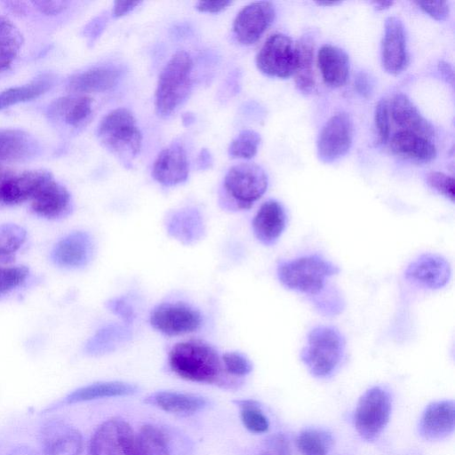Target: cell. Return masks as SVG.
I'll use <instances>...</instances> for the list:
<instances>
[{
    "label": "cell",
    "instance_id": "8d00e7d4",
    "mask_svg": "<svg viewBox=\"0 0 455 455\" xmlns=\"http://www.w3.org/2000/svg\"><path fill=\"white\" fill-rule=\"evenodd\" d=\"M240 408L243 426L251 433L262 434L267 431L268 419L260 405L254 400H238L235 402Z\"/></svg>",
    "mask_w": 455,
    "mask_h": 455
},
{
    "label": "cell",
    "instance_id": "6f0895ef",
    "mask_svg": "<svg viewBox=\"0 0 455 455\" xmlns=\"http://www.w3.org/2000/svg\"><path fill=\"white\" fill-rule=\"evenodd\" d=\"M14 172L4 165L0 164V185Z\"/></svg>",
    "mask_w": 455,
    "mask_h": 455
},
{
    "label": "cell",
    "instance_id": "7402d4cb",
    "mask_svg": "<svg viewBox=\"0 0 455 455\" xmlns=\"http://www.w3.org/2000/svg\"><path fill=\"white\" fill-rule=\"evenodd\" d=\"M389 112L402 131L411 132L431 140L435 136L433 125L421 115L407 95L399 92L394 95Z\"/></svg>",
    "mask_w": 455,
    "mask_h": 455
},
{
    "label": "cell",
    "instance_id": "7a4b0ae2",
    "mask_svg": "<svg viewBox=\"0 0 455 455\" xmlns=\"http://www.w3.org/2000/svg\"><path fill=\"white\" fill-rule=\"evenodd\" d=\"M346 354V339L334 326L317 325L307 334L300 359L315 378L331 377L340 367Z\"/></svg>",
    "mask_w": 455,
    "mask_h": 455
},
{
    "label": "cell",
    "instance_id": "f907efd6",
    "mask_svg": "<svg viewBox=\"0 0 455 455\" xmlns=\"http://www.w3.org/2000/svg\"><path fill=\"white\" fill-rule=\"evenodd\" d=\"M357 91L363 96H367L371 92V84L369 77L364 73H360L355 82Z\"/></svg>",
    "mask_w": 455,
    "mask_h": 455
},
{
    "label": "cell",
    "instance_id": "1f68e13d",
    "mask_svg": "<svg viewBox=\"0 0 455 455\" xmlns=\"http://www.w3.org/2000/svg\"><path fill=\"white\" fill-rule=\"evenodd\" d=\"M53 112L62 116L64 121L78 126L89 119L92 113V99L85 95L64 97L55 101Z\"/></svg>",
    "mask_w": 455,
    "mask_h": 455
},
{
    "label": "cell",
    "instance_id": "484cf974",
    "mask_svg": "<svg viewBox=\"0 0 455 455\" xmlns=\"http://www.w3.org/2000/svg\"><path fill=\"white\" fill-rule=\"evenodd\" d=\"M121 71L114 66H99L74 76L68 84L70 91L80 93L100 92L117 84Z\"/></svg>",
    "mask_w": 455,
    "mask_h": 455
},
{
    "label": "cell",
    "instance_id": "8992f818",
    "mask_svg": "<svg viewBox=\"0 0 455 455\" xmlns=\"http://www.w3.org/2000/svg\"><path fill=\"white\" fill-rule=\"evenodd\" d=\"M97 135L106 148L124 160L140 151L142 134L133 114L125 108L108 113L98 126Z\"/></svg>",
    "mask_w": 455,
    "mask_h": 455
},
{
    "label": "cell",
    "instance_id": "4316f807",
    "mask_svg": "<svg viewBox=\"0 0 455 455\" xmlns=\"http://www.w3.org/2000/svg\"><path fill=\"white\" fill-rule=\"evenodd\" d=\"M145 402L178 415L194 414L206 406V400L201 396L172 391L154 393Z\"/></svg>",
    "mask_w": 455,
    "mask_h": 455
},
{
    "label": "cell",
    "instance_id": "836d02e7",
    "mask_svg": "<svg viewBox=\"0 0 455 455\" xmlns=\"http://www.w3.org/2000/svg\"><path fill=\"white\" fill-rule=\"evenodd\" d=\"M332 443L331 434L318 428L304 429L296 439V445L302 455H328Z\"/></svg>",
    "mask_w": 455,
    "mask_h": 455
},
{
    "label": "cell",
    "instance_id": "277c9868",
    "mask_svg": "<svg viewBox=\"0 0 455 455\" xmlns=\"http://www.w3.org/2000/svg\"><path fill=\"white\" fill-rule=\"evenodd\" d=\"M193 60L185 51L176 52L162 69L155 93L156 113L166 117L188 96L192 87Z\"/></svg>",
    "mask_w": 455,
    "mask_h": 455
},
{
    "label": "cell",
    "instance_id": "9f6ffc18",
    "mask_svg": "<svg viewBox=\"0 0 455 455\" xmlns=\"http://www.w3.org/2000/svg\"><path fill=\"white\" fill-rule=\"evenodd\" d=\"M15 259V255L7 252L0 245V264L6 265L12 262Z\"/></svg>",
    "mask_w": 455,
    "mask_h": 455
},
{
    "label": "cell",
    "instance_id": "2e32d148",
    "mask_svg": "<svg viewBox=\"0 0 455 455\" xmlns=\"http://www.w3.org/2000/svg\"><path fill=\"white\" fill-rule=\"evenodd\" d=\"M152 176L158 183L168 187L187 180L188 161L180 143H172L158 154L153 164Z\"/></svg>",
    "mask_w": 455,
    "mask_h": 455
},
{
    "label": "cell",
    "instance_id": "ffe728a7",
    "mask_svg": "<svg viewBox=\"0 0 455 455\" xmlns=\"http://www.w3.org/2000/svg\"><path fill=\"white\" fill-rule=\"evenodd\" d=\"M44 455H80L83 450L81 434L60 421L47 424L42 432Z\"/></svg>",
    "mask_w": 455,
    "mask_h": 455
},
{
    "label": "cell",
    "instance_id": "b9f144b4",
    "mask_svg": "<svg viewBox=\"0 0 455 455\" xmlns=\"http://www.w3.org/2000/svg\"><path fill=\"white\" fill-rule=\"evenodd\" d=\"M221 360L226 372L231 377H243L252 371L251 361L240 353H225Z\"/></svg>",
    "mask_w": 455,
    "mask_h": 455
},
{
    "label": "cell",
    "instance_id": "8fae6325",
    "mask_svg": "<svg viewBox=\"0 0 455 455\" xmlns=\"http://www.w3.org/2000/svg\"><path fill=\"white\" fill-rule=\"evenodd\" d=\"M151 325L168 336H177L197 331L202 316L194 307L181 302L163 303L150 315Z\"/></svg>",
    "mask_w": 455,
    "mask_h": 455
},
{
    "label": "cell",
    "instance_id": "f5cc1de1",
    "mask_svg": "<svg viewBox=\"0 0 455 455\" xmlns=\"http://www.w3.org/2000/svg\"><path fill=\"white\" fill-rule=\"evenodd\" d=\"M274 441V447L279 455H290L288 443L283 437H276Z\"/></svg>",
    "mask_w": 455,
    "mask_h": 455
},
{
    "label": "cell",
    "instance_id": "bcb514c9",
    "mask_svg": "<svg viewBox=\"0 0 455 455\" xmlns=\"http://www.w3.org/2000/svg\"><path fill=\"white\" fill-rule=\"evenodd\" d=\"M108 307L126 323L132 322L135 317L134 309L124 299H112L108 302Z\"/></svg>",
    "mask_w": 455,
    "mask_h": 455
},
{
    "label": "cell",
    "instance_id": "4dcf8cb0",
    "mask_svg": "<svg viewBox=\"0 0 455 455\" xmlns=\"http://www.w3.org/2000/svg\"><path fill=\"white\" fill-rule=\"evenodd\" d=\"M298 61L295 70V84L297 88L304 94L311 93L315 88V76L313 69L314 44L311 38L303 37L296 43Z\"/></svg>",
    "mask_w": 455,
    "mask_h": 455
},
{
    "label": "cell",
    "instance_id": "c3c4849f",
    "mask_svg": "<svg viewBox=\"0 0 455 455\" xmlns=\"http://www.w3.org/2000/svg\"><path fill=\"white\" fill-rule=\"evenodd\" d=\"M231 1H199L196 9L202 12L216 13L228 8Z\"/></svg>",
    "mask_w": 455,
    "mask_h": 455
},
{
    "label": "cell",
    "instance_id": "4fadbf2b",
    "mask_svg": "<svg viewBox=\"0 0 455 455\" xmlns=\"http://www.w3.org/2000/svg\"><path fill=\"white\" fill-rule=\"evenodd\" d=\"M451 275L448 260L437 253H423L412 260L404 271L409 282L424 289L438 290L444 287Z\"/></svg>",
    "mask_w": 455,
    "mask_h": 455
},
{
    "label": "cell",
    "instance_id": "ba28073f",
    "mask_svg": "<svg viewBox=\"0 0 455 455\" xmlns=\"http://www.w3.org/2000/svg\"><path fill=\"white\" fill-rule=\"evenodd\" d=\"M298 61L296 43L282 33L271 35L256 56V65L263 74L278 78L293 75Z\"/></svg>",
    "mask_w": 455,
    "mask_h": 455
},
{
    "label": "cell",
    "instance_id": "ee69618b",
    "mask_svg": "<svg viewBox=\"0 0 455 455\" xmlns=\"http://www.w3.org/2000/svg\"><path fill=\"white\" fill-rule=\"evenodd\" d=\"M427 183L445 198L454 201V180L452 177L440 172H429L427 176Z\"/></svg>",
    "mask_w": 455,
    "mask_h": 455
},
{
    "label": "cell",
    "instance_id": "52a82bcc",
    "mask_svg": "<svg viewBox=\"0 0 455 455\" xmlns=\"http://www.w3.org/2000/svg\"><path fill=\"white\" fill-rule=\"evenodd\" d=\"M392 410L390 393L375 386L366 390L359 398L354 425L358 435L364 440H376L388 423Z\"/></svg>",
    "mask_w": 455,
    "mask_h": 455
},
{
    "label": "cell",
    "instance_id": "816d5d0a",
    "mask_svg": "<svg viewBox=\"0 0 455 455\" xmlns=\"http://www.w3.org/2000/svg\"><path fill=\"white\" fill-rule=\"evenodd\" d=\"M212 158L209 151L205 148L202 149L197 158V164L199 168L203 170L207 169L212 165Z\"/></svg>",
    "mask_w": 455,
    "mask_h": 455
},
{
    "label": "cell",
    "instance_id": "cb8c5ba5",
    "mask_svg": "<svg viewBox=\"0 0 455 455\" xmlns=\"http://www.w3.org/2000/svg\"><path fill=\"white\" fill-rule=\"evenodd\" d=\"M390 148L395 155L419 163H429L436 156L431 140L407 131H399L392 137Z\"/></svg>",
    "mask_w": 455,
    "mask_h": 455
},
{
    "label": "cell",
    "instance_id": "7dc6e473",
    "mask_svg": "<svg viewBox=\"0 0 455 455\" xmlns=\"http://www.w3.org/2000/svg\"><path fill=\"white\" fill-rule=\"evenodd\" d=\"M32 4L44 14L55 15L64 11L69 2L67 1H34Z\"/></svg>",
    "mask_w": 455,
    "mask_h": 455
},
{
    "label": "cell",
    "instance_id": "f546056e",
    "mask_svg": "<svg viewBox=\"0 0 455 455\" xmlns=\"http://www.w3.org/2000/svg\"><path fill=\"white\" fill-rule=\"evenodd\" d=\"M23 37L16 25L0 16V73L8 69L18 57Z\"/></svg>",
    "mask_w": 455,
    "mask_h": 455
},
{
    "label": "cell",
    "instance_id": "44dd1931",
    "mask_svg": "<svg viewBox=\"0 0 455 455\" xmlns=\"http://www.w3.org/2000/svg\"><path fill=\"white\" fill-rule=\"evenodd\" d=\"M70 206L69 192L53 179L48 180L31 199V208L34 212L47 219L66 215Z\"/></svg>",
    "mask_w": 455,
    "mask_h": 455
},
{
    "label": "cell",
    "instance_id": "5bb4252c",
    "mask_svg": "<svg viewBox=\"0 0 455 455\" xmlns=\"http://www.w3.org/2000/svg\"><path fill=\"white\" fill-rule=\"evenodd\" d=\"M409 61L406 34L403 22L397 17H388L384 25L381 41V64L391 75L403 72Z\"/></svg>",
    "mask_w": 455,
    "mask_h": 455
},
{
    "label": "cell",
    "instance_id": "6da1fadb",
    "mask_svg": "<svg viewBox=\"0 0 455 455\" xmlns=\"http://www.w3.org/2000/svg\"><path fill=\"white\" fill-rule=\"evenodd\" d=\"M169 365L176 375L189 381L222 386L230 383L218 352L200 339L175 344L169 353Z\"/></svg>",
    "mask_w": 455,
    "mask_h": 455
},
{
    "label": "cell",
    "instance_id": "30bf717a",
    "mask_svg": "<svg viewBox=\"0 0 455 455\" xmlns=\"http://www.w3.org/2000/svg\"><path fill=\"white\" fill-rule=\"evenodd\" d=\"M353 137L354 125L350 116L345 112L333 115L318 135L316 148L319 159L325 164L339 160L349 151Z\"/></svg>",
    "mask_w": 455,
    "mask_h": 455
},
{
    "label": "cell",
    "instance_id": "f6af8a7d",
    "mask_svg": "<svg viewBox=\"0 0 455 455\" xmlns=\"http://www.w3.org/2000/svg\"><path fill=\"white\" fill-rule=\"evenodd\" d=\"M415 4L427 14L436 20H445L450 12V5L445 1H418Z\"/></svg>",
    "mask_w": 455,
    "mask_h": 455
},
{
    "label": "cell",
    "instance_id": "9a60e30c",
    "mask_svg": "<svg viewBox=\"0 0 455 455\" xmlns=\"http://www.w3.org/2000/svg\"><path fill=\"white\" fill-rule=\"evenodd\" d=\"M51 179V173L43 170L13 172L0 185V204L13 205L31 200Z\"/></svg>",
    "mask_w": 455,
    "mask_h": 455
},
{
    "label": "cell",
    "instance_id": "d6a6232c",
    "mask_svg": "<svg viewBox=\"0 0 455 455\" xmlns=\"http://www.w3.org/2000/svg\"><path fill=\"white\" fill-rule=\"evenodd\" d=\"M32 149L27 133L17 129H0V162H13L26 157Z\"/></svg>",
    "mask_w": 455,
    "mask_h": 455
},
{
    "label": "cell",
    "instance_id": "d6986e66",
    "mask_svg": "<svg viewBox=\"0 0 455 455\" xmlns=\"http://www.w3.org/2000/svg\"><path fill=\"white\" fill-rule=\"evenodd\" d=\"M93 244L91 236L76 231L60 239L52 251L54 262L64 267L85 266L92 258Z\"/></svg>",
    "mask_w": 455,
    "mask_h": 455
},
{
    "label": "cell",
    "instance_id": "603a6c76",
    "mask_svg": "<svg viewBox=\"0 0 455 455\" xmlns=\"http://www.w3.org/2000/svg\"><path fill=\"white\" fill-rule=\"evenodd\" d=\"M317 65L326 85L339 88L347 83L349 74V58L341 48L323 44L317 53Z\"/></svg>",
    "mask_w": 455,
    "mask_h": 455
},
{
    "label": "cell",
    "instance_id": "ab89813d",
    "mask_svg": "<svg viewBox=\"0 0 455 455\" xmlns=\"http://www.w3.org/2000/svg\"><path fill=\"white\" fill-rule=\"evenodd\" d=\"M28 273L25 266H0V297L20 286Z\"/></svg>",
    "mask_w": 455,
    "mask_h": 455
},
{
    "label": "cell",
    "instance_id": "ac0fdd59",
    "mask_svg": "<svg viewBox=\"0 0 455 455\" xmlns=\"http://www.w3.org/2000/svg\"><path fill=\"white\" fill-rule=\"evenodd\" d=\"M455 406L451 400L434 402L423 411L419 432L427 440H441L454 431Z\"/></svg>",
    "mask_w": 455,
    "mask_h": 455
},
{
    "label": "cell",
    "instance_id": "83f0119b",
    "mask_svg": "<svg viewBox=\"0 0 455 455\" xmlns=\"http://www.w3.org/2000/svg\"><path fill=\"white\" fill-rule=\"evenodd\" d=\"M137 386L121 381H108L91 384L69 394L65 402L74 403L104 397L130 395L136 393Z\"/></svg>",
    "mask_w": 455,
    "mask_h": 455
},
{
    "label": "cell",
    "instance_id": "3957f363",
    "mask_svg": "<svg viewBox=\"0 0 455 455\" xmlns=\"http://www.w3.org/2000/svg\"><path fill=\"white\" fill-rule=\"evenodd\" d=\"M339 272V266L317 253L281 261L276 268L278 280L285 288L309 297L319 293L327 280Z\"/></svg>",
    "mask_w": 455,
    "mask_h": 455
},
{
    "label": "cell",
    "instance_id": "e0dca14e",
    "mask_svg": "<svg viewBox=\"0 0 455 455\" xmlns=\"http://www.w3.org/2000/svg\"><path fill=\"white\" fill-rule=\"evenodd\" d=\"M288 218L283 204L274 199L261 204L252 220L255 237L262 244H275L283 233Z\"/></svg>",
    "mask_w": 455,
    "mask_h": 455
},
{
    "label": "cell",
    "instance_id": "680465c9",
    "mask_svg": "<svg viewBox=\"0 0 455 455\" xmlns=\"http://www.w3.org/2000/svg\"><path fill=\"white\" fill-rule=\"evenodd\" d=\"M375 4V6L378 10H384V9H387L388 7H390L392 4H393V2H377V3H374Z\"/></svg>",
    "mask_w": 455,
    "mask_h": 455
},
{
    "label": "cell",
    "instance_id": "9c48e42d",
    "mask_svg": "<svg viewBox=\"0 0 455 455\" xmlns=\"http://www.w3.org/2000/svg\"><path fill=\"white\" fill-rule=\"evenodd\" d=\"M137 436L128 422L112 418L94 432L89 455H136Z\"/></svg>",
    "mask_w": 455,
    "mask_h": 455
},
{
    "label": "cell",
    "instance_id": "e575fe53",
    "mask_svg": "<svg viewBox=\"0 0 455 455\" xmlns=\"http://www.w3.org/2000/svg\"><path fill=\"white\" fill-rule=\"evenodd\" d=\"M51 84L49 80L40 79L2 91L0 92V109L36 99L48 91Z\"/></svg>",
    "mask_w": 455,
    "mask_h": 455
},
{
    "label": "cell",
    "instance_id": "5b68a950",
    "mask_svg": "<svg viewBox=\"0 0 455 455\" xmlns=\"http://www.w3.org/2000/svg\"><path fill=\"white\" fill-rule=\"evenodd\" d=\"M267 176L265 171L252 163L232 166L223 180V205L230 210L250 209L266 192Z\"/></svg>",
    "mask_w": 455,
    "mask_h": 455
},
{
    "label": "cell",
    "instance_id": "74e56055",
    "mask_svg": "<svg viewBox=\"0 0 455 455\" xmlns=\"http://www.w3.org/2000/svg\"><path fill=\"white\" fill-rule=\"evenodd\" d=\"M310 299L316 310L325 315H339L345 307V300L339 291L328 284Z\"/></svg>",
    "mask_w": 455,
    "mask_h": 455
},
{
    "label": "cell",
    "instance_id": "d590c367",
    "mask_svg": "<svg viewBox=\"0 0 455 455\" xmlns=\"http://www.w3.org/2000/svg\"><path fill=\"white\" fill-rule=\"evenodd\" d=\"M136 455H171L164 434L154 426H143L137 435Z\"/></svg>",
    "mask_w": 455,
    "mask_h": 455
},
{
    "label": "cell",
    "instance_id": "60d3db41",
    "mask_svg": "<svg viewBox=\"0 0 455 455\" xmlns=\"http://www.w3.org/2000/svg\"><path fill=\"white\" fill-rule=\"evenodd\" d=\"M27 237L23 228L16 224H4L0 227V245L7 252L15 255Z\"/></svg>",
    "mask_w": 455,
    "mask_h": 455
},
{
    "label": "cell",
    "instance_id": "681fc988",
    "mask_svg": "<svg viewBox=\"0 0 455 455\" xmlns=\"http://www.w3.org/2000/svg\"><path fill=\"white\" fill-rule=\"evenodd\" d=\"M140 2L134 1H116L113 6L114 17H121L132 11Z\"/></svg>",
    "mask_w": 455,
    "mask_h": 455
},
{
    "label": "cell",
    "instance_id": "db71d44e",
    "mask_svg": "<svg viewBox=\"0 0 455 455\" xmlns=\"http://www.w3.org/2000/svg\"><path fill=\"white\" fill-rule=\"evenodd\" d=\"M438 68L447 82H450L452 84L453 71L450 64L445 61H440L438 64Z\"/></svg>",
    "mask_w": 455,
    "mask_h": 455
},
{
    "label": "cell",
    "instance_id": "7c38bea8",
    "mask_svg": "<svg viewBox=\"0 0 455 455\" xmlns=\"http://www.w3.org/2000/svg\"><path fill=\"white\" fill-rule=\"evenodd\" d=\"M275 16L273 3L252 2L242 8L233 22L235 39L242 44L256 43L272 24Z\"/></svg>",
    "mask_w": 455,
    "mask_h": 455
},
{
    "label": "cell",
    "instance_id": "f1b7e54d",
    "mask_svg": "<svg viewBox=\"0 0 455 455\" xmlns=\"http://www.w3.org/2000/svg\"><path fill=\"white\" fill-rule=\"evenodd\" d=\"M132 337L131 330L124 324L111 323L100 329L88 341L86 351L100 355L115 350Z\"/></svg>",
    "mask_w": 455,
    "mask_h": 455
},
{
    "label": "cell",
    "instance_id": "7bdbcfd3",
    "mask_svg": "<svg viewBox=\"0 0 455 455\" xmlns=\"http://www.w3.org/2000/svg\"><path fill=\"white\" fill-rule=\"evenodd\" d=\"M374 124L379 143H386L389 139V106L386 99H381L376 105Z\"/></svg>",
    "mask_w": 455,
    "mask_h": 455
},
{
    "label": "cell",
    "instance_id": "d4e9b609",
    "mask_svg": "<svg viewBox=\"0 0 455 455\" xmlns=\"http://www.w3.org/2000/svg\"><path fill=\"white\" fill-rule=\"evenodd\" d=\"M169 235L184 244H191L200 240L205 232L203 218L198 211L185 208L174 212L166 222Z\"/></svg>",
    "mask_w": 455,
    "mask_h": 455
},
{
    "label": "cell",
    "instance_id": "f35d334b",
    "mask_svg": "<svg viewBox=\"0 0 455 455\" xmlns=\"http://www.w3.org/2000/svg\"><path fill=\"white\" fill-rule=\"evenodd\" d=\"M260 140L257 132L243 130L231 141L228 154L234 158L251 159L257 154Z\"/></svg>",
    "mask_w": 455,
    "mask_h": 455
},
{
    "label": "cell",
    "instance_id": "91938a15",
    "mask_svg": "<svg viewBox=\"0 0 455 455\" xmlns=\"http://www.w3.org/2000/svg\"><path fill=\"white\" fill-rule=\"evenodd\" d=\"M317 4L319 5H324V6H331V5H336V4H340V2H329V1H325V2H316Z\"/></svg>",
    "mask_w": 455,
    "mask_h": 455
},
{
    "label": "cell",
    "instance_id": "11a10c76",
    "mask_svg": "<svg viewBox=\"0 0 455 455\" xmlns=\"http://www.w3.org/2000/svg\"><path fill=\"white\" fill-rule=\"evenodd\" d=\"M4 4L9 8L13 13L16 14H24L26 12V5L24 2H4Z\"/></svg>",
    "mask_w": 455,
    "mask_h": 455
}]
</instances>
